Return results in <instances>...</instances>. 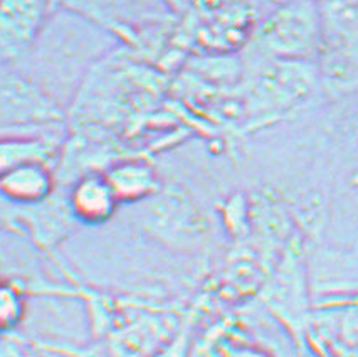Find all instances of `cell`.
Returning <instances> with one entry per match:
<instances>
[{
  "mask_svg": "<svg viewBox=\"0 0 358 357\" xmlns=\"http://www.w3.org/2000/svg\"><path fill=\"white\" fill-rule=\"evenodd\" d=\"M311 281L310 268L301 246L291 239L282 251L268 284L262 288V302L276 321L288 329L296 342L308 347V334L311 329Z\"/></svg>",
  "mask_w": 358,
  "mask_h": 357,
  "instance_id": "2",
  "label": "cell"
},
{
  "mask_svg": "<svg viewBox=\"0 0 358 357\" xmlns=\"http://www.w3.org/2000/svg\"><path fill=\"white\" fill-rule=\"evenodd\" d=\"M120 204L147 201L160 192L155 169L147 160L124 157L103 170Z\"/></svg>",
  "mask_w": 358,
  "mask_h": 357,
  "instance_id": "9",
  "label": "cell"
},
{
  "mask_svg": "<svg viewBox=\"0 0 358 357\" xmlns=\"http://www.w3.org/2000/svg\"><path fill=\"white\" fill-rule=\"evenodd\" d=\"M56 192V174L44 160H27L0 176V196L22 207L37 206Z\"/></svg>",
  "mask_w": 358,
  "mask_h": 357,
  "instance_id": "7",
  "label": "cell"
},
{
  "mask_svg": "<svg viewBox=\"0 0 358 357\" xmlns=\"http://www.w3.org/2000/svg\"><path fill=\"white\" fill-rule=\"evenodd\" d=\"M194 0H164V4L169 7V10L173 15H184L192 9Z\"/></svg>",
  "mask_w": 358,
  "mask_h": 357,
  "instance_id": "14",
  "label": "cell"
},
{
  "mask_svg": "<svg viewBox=\"0 0 358 357\" xmlns=\"http://www.w3.org/2000/svg\"><path fill=\"white\" fill-rule=\"evenodd\" d=\"M61 9L94 24L99 29L135 41L136 32L166 22L173 15L164 0H52Z\"/></svg>",
  "mask_w": 358,
  "mask_h": 357,
  "instance_id": "5",
  "label": "cell"
},
{
  "mask_svg": "<svg viewBox=\"0 0 358 357\" xmlns=\"http://www.w3.org/2000/svg\"><path fill=\"white\" fill-rule=\"evenodd\" d=\"M194 315L180 323L177 332L152 357H192L194 346Z\"/></svg>",
  "mask_w": 358,
  "mask_h": 357,
  "instance_id": "13",
  "label": "cell"
},
{
  "mask_svg": "<svg viewBox=\"0 0 358 357\" xmlns=\"http://www.w3.org/2000/svg\"><path fill=\"white\" fill-rule=\"evenodd\" d=\"M26 315V292L10 280H0V335L15 330Z\"/></svg>",
  "mask_w": 358,
  "mask_h": 357,
  "instance_id": "11",
  "label": "cell"
},
{
  "mask_svg": "<svg viewBox=\"0 0 358 357\" xmlns=\"http://www.w3.org/2000/svg\"><path fill=\"white\" fill-rule=\"evenodd\" d=\"M66 201H68L73 218L91 226L110 221L120 204L101 170L83 174L74 178L71 182Z\"/></svg>",
  "mask_w": 358,
  "mask_h": 357,
  "instance_id": "8",
  "label": "cell"
},
{
  "mask_svg": "<svg viewBox=\"0 0 358 357\" xmlns=\"http://www.w3.org/2000/svg\"><path fill=\"white\" fill-rule=\"evenodd\" d=\"M52 12V0H0V52L6 57L26 52Z\"/></svg>",
  "mask_w": 358,
  "mask_h": 357,
  "instance_id": "6",
  "label": "cell"
},
{
  "mask_svg": "<svg viewBox=\"0 0 358 357\" xmlns=\"http://www.w3.org/2000/svg\"><path fill=\"white\" fill-rule=\"evenodd\" d=\"M215 329L219 334L217 337L207 339V344H210L206 346L207 354L217 357H273L266 349L224 332V327H215Z\"/></svg>",
  "mask_w": 358,
  "mask_h": 357,
  "instance_id": "12",
  "label": "cell"
},
{
  "mask_svg": "<svg viewBox=\"0 0 358 357\" xmlns=\"http://www.w3.org/2000/svg\"><path fill=\"white\" fill-rule=\"evenodd\" d=\"M251 46L266 59L310 61L322 52L323 15L316 0H286L257 26Z\"/></svg>",
  "mask_w": 358,
  "mask_h": 357,
  "instance_id": "1",
  "label": "cell"
},
{
  "mask_svg": "<svg viewBox=\"0 0 358 357\" xmlns=\"http://www.w3.org/2000/svg\"><path fill=\"white\" fill-rule=\"evenodd\" d=\"M62 150L59 134L37 136H0V176L27 160L51 162Z\"/></svg>",
  "mask_w": 358,
  "mask_h": 357,
  "instance_id": "10",
  "label": "cell"
},
{
  "mask_svg": "<svg viewBox=\"0 0 358 357\" xmlns=\"http://www.w3.org/2000/svg\"><path fill=\"white\" fill-rule=\"evenodd\" d=\"M64 113L56 98L19 71L0 68V136L59 134Z\"/></svg>",
  "mask_w": 358,
  "mask_h": 357,
  "instance_id": "3",
  "label": "cell"
},
{
  "mask_svg": "<svg viewBox=\"0 0 358 357\" xmlns=\"http://www.w3.org/2000/svg\"><path fill=\"white\" fill-rule=\"evenodd\" d=\"M320 4V7H333V6H341V4L348 2H357V0H316Z\"/></svg>",
  "mask_w": 358,
  "mask_h": 357,
  "instance_id": "15",
  "label": "cell"
},
{
  "mask_svg": "<svg viewBox=\"0 0 358 357\" xmlns=\"http://www.w3.org/2000/svg\"><path fill=\"white\" fill-rule=\"evenodd\" d=\"M316 74L310 61L266 59L248 86L245 113L251 120H273L293 110L311 93Z\"/></svg>",
  "mask_w": 358,
  "mask_h": 357,
  "instance_id": "4",
  "label": "cell"
}]
</instances>
